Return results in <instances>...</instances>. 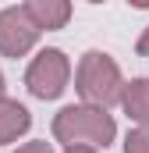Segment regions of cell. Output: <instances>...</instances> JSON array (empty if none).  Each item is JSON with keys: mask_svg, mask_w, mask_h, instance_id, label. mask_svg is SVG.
Masks as SVG:
<instances>
[{"mask_svg": "<svg viewBox=\"0 0 149 153\" xmlns=\"http://www.w3.org/2000/svg\"><path fill=\"white\" fill-rule=\"evenodd\" d=\"M39 36H43V32L29 22V14L21 11V4L0 11V57L18 61V57L32 53L36 43H39Z\"/></svg>", "mask_w": 149, "mask_h": 153, "instance_id": "4", "label": "cell"}, {"mask_svg": "<svg viewBox=\"0 0 149 153\" xmlns=\"http://www.w3.org/2000/svg\"><path fill=\"white\" fill-rule=\"evenodd\" d=\"M53 143H60L64 150H107L117 139V121L110 111L89 107V103H68L53 114Z\"/></svg>", "mask_w": 149, "mask_h": 153, "instance_id": "1", "label": "cell"}, {"mask_svg": "<svg viewBox=\"0 0 149 153\" xmlns=\"http://www.w3.org/2000/svg\"><path fill=\"white\" fill-rule=\"evenodd\" d=\"M11 153H53V143H46V139H29V143H21L18 150Z\"/></svg>", "mask_w": 149, "mask_h": 153, "instance_id": "9", "label": "cell"}, {"mask_svg": "<svg viewBox=\"0 0 149 153\" xmlns=\"http://www.w3.org/2000/svg\"><path fill=\"white\" fill-rule=\"evenodd\" d=\"M21 11L29 14V22L36 25L39 32H57V29H64V25L71 22V14H74V7L68 0H25Z\"/></svg>", "mask_w": 149, "mask_h": 153, "instance_id": "5", "label": "cell"}, {"mask_svg": "<svg viewBox=\"0 0 149 153\" xmlns=\"http://www.w3.org/2000/svg\"><path fill=\"white\" fill-rule=\"evenodd\" d=\"M121 89H124L121 64L114 61L107 50H85L78 57L74 93L82 96V103L100 107V111H110L114 103H121Z\"/></svg>", "mask_w": 149, "mask_h": 153, "instance_id": "2", "label": "cell"}, {"mask_svg": "<svg viewBox=\"0 0 149 153\" xmlns=\"http://www.w3.org/2000/svg\"><path fill=\"white\" fill-rule=\"evenodd\" d=\"M4 89H7V82H4V71H0V96H4Z\"/></svg>", "mask_w": 149, "mask_h": 153, "instance_id": "11", "label": "cell"}, {"mask_svg": "<svg viewBox=\"0 0 149 153\" xmlns=\"http://www.w3.org/2000/svg\"><path fill=\"white\" fill-rule=\"evenodd\" d=\"M124 153H149V128H131L124 135Z\"/></svg>", "mask_w": 149, "mask_h": 153, "instance_id": "8", "label": "cell"}, {"mask_svg": "<svg viewBox=\"0 0 149 153\" xmlns=\"http://www.w3.org/2000/svg\"><path fill=\"white\" fill-rule=\"evenodd\" d=\"M71 82V57L60 46H43L25 68V89L36 100H60Z\"/></svg>", "mask_w": 149, "mask_h": 153, "instance_id": "3", "label": "cell"}, {"mask_svg": "<svg viewBox=\"0 0 149 153\" xmlns=\"http://www.w3.org/2000/svg\"><path fill=\"white\" fill-rule=\"evenodd\" d=\"M29 128H32V114H29V107L18 103V100H11V96H0V146L18 143Z\"/></svg>", "mask_w": 149, "mask_h": 153, "instance_id": "6", "label": "cell"}, {"mask_svg": "<svg viewBox=\"0 0 149 153\" xmlns=\"http://www.w3.org/2000/svg\"><path fill=\"white\" fill-rule=\"evenodd\" d=\"M64 153H96V150H64Z\"/></svg>", "mask_w": 149, "mask_h": 153, "instance_id": "12", "label": "cell"}, {"mask_svg": "<svg viewBox=\"0 0 149 153\" xmlns=\"http://www.w3.org/2000/svg\"><path fill=\"white\" fill-rule=\"evenodd\" d=\"M124 114L135 121V128H149V78H131L124 82L121 89V103H117Z\"/></svg>", "mask_w": 149, "mask_h": 153, "instance_id": "7", "label": "cell"}, {"mask_svg": "<svg viewBox=\"0 0 149 153\" xmlns=\"http://www.w3.org/2000/svg\"><path fill=\"white\" fill-rule=\"evenodd\" d=\"M135 53H139V57H149V25L142 29V36H139V43H135Z\"/></svg>", "mask_w": 149, "mask_h": 153, "instance_id": "10", "label": "cell"}]
</instances>
